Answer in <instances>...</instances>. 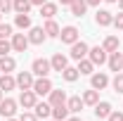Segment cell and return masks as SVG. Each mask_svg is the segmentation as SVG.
<instances>
[{
    "label": "cell",
    "mask_w": 123,
    "mask_h": 121,
    "mask_svg": "<svg viewBox=\"0 0 123 121\" xmlns=\"http://www.w3.org/2000/svg\"><path fill=\"white\" fill-rule=\"evenodd\" d=\"M111 112H114V109H111L109 102H97V105H95V116H97V119H107Z\"/></svg>",
    "instance_id": "24"
},
{
    "label": "cell",
    "mask_w": 123,
    "mask_h": 121,
    "mask_svg": "<svg viewBox=\"0 0 123 121\" xmlns=\"http://www.w3.org/2000/svg\"><path fill=\"white\" fill-rule=\"evenodd\" d=\"M57 14V5L55 2H45V5H40V17H45V19H55Z\"/></svg>",
    "instance_id": "27"
},
{
    "label": "cell",
    "mask_w": 123,
    "mask_h": 121,
    "mask_svg": "<svg viewBox=\"0 0 123 121\" xmlns=\"http://www.w3.org/2000/svg\"><path fill=\"white\" fill-rule=\"evenodd\" d=\"M43 31H45V36L47 38H59V24L55 21V19H47L45 21V26H43Z\"/></svg>",
    "instance_id": "17"
},
{
    "label": "cell",
    "mask_w": 123,
    "mask_h": 121,
    "mask_svg": "<svg viewBox=\"0 0 123 121\" xmlns=\"http://www.w3.org/2000/svg\"><path fill=\"white\" fill-rule=\"evenodd\" d=\"M47 0H31V5H38V7H40V5H45Z\"/></svg>",
    "instance_id": "38"
},
{
    "label": "cell",
    "mask_w": 123,
    "mask_h": 121,
    "mask_svg": "<svg viewBox=\"0 0 123 121\" xmlns=\"http://www.w3.org/2000/svg\"><path fill=\"white\" fill-rule=\"evenodd\" d=\"M14 26H17V29H21V31H24V29H31V17L29 14H17L14 17Z\"/></svg>",
    "instance_id": "29"
},
{
    "label": "cell",
    "mask_w": 123,
    "mask_h": 121,
    "mask_svg": "<svg viewBox=\"0 0 123 121\" xmlns=\"http://www.w3.org/2000/svg\"><path fill=\"white\" fill-rule=\"evenodd\" d=\"M59 38H62V43L74 45V43L78 40V29H76V26H64V29L59 31Z\"/></svg>",
    "instance_id": "10"
},
{
    "label": "cell",
    "mask_w": 123,
    "mask_h": 121,
    "mask_svg": "<svg viewBox=\"0 0 123 121\" xmlns=\"http://www.w3.org/2000/svg\"><path fill=\"white\" fill-rule=\"evenodd\" d=\"M36 102H38V95L33 93V88H31V90H21V95H19V105L24 107V109H33Z\"/></svg>",
    "instance_id": "9"
},
{
    "label": "cell",
    "mask_w": 123,
    "mask_h": 121,
    "mask_svg": "<svg viewBox=\"0 0 123 121\" xmlns=\"http://www.w3.org/2000/svg\"><path fill=\"white\" fill-rule=\"evenodd\" d=\"M78 74H85V76H92L95 74V64H92L88 57H83V60H78Z\"/></svg>",
    "instance_id": "20"
},
{
    "label": "cell",
    "mask_w": 123,
    "mask_h": 121,
    "mask_svg": "<svg viewBox=\"0 0 123 121\" xmlns=\"http://www.w3.org/2000/svg\"><path fill=\"white\" fill-rule=\"evenodd\" d=\"M66 121H83V119H80V116H69Z\"/></svg>",
    "instance_id": "40"
},
{
    "label": "cell",
    "mask_w": 123,
    "mask_h": 121,
    "mask_svg": "<svg viewBox=\"0 0 123 121\" xmlns=\"http://www.w3.org/2000/svg\"><path fill=\"white\" fill-rule=\"evenodd\" d=\"M95 21H97V26H111V24H114V14H111L109 10H97Z\"/></svg>",
    "instance_id": "14"
},
{
    "label": "cell",
    "mask_w": 123,
    "mask_h": 121,
    "mask_svg": "<svg viewBox=\"0 0 123 121\" xmlns=\"http://www.w3.org/2000/svg\"><path fill=\"white\" fill-rule=\"evenodd\" d=\"M33 71H19L17 74V88L19 90H31L33 88Z\"/></svg>",
    "instance_id": "5"
},
{
    "label": "cell",
    "mask_w": 123,
    "mask_h": 121,
    "mask_svg": "<svg viewBox=\"0 0 123 121\" xmlns=\"http://www.w3.org/2000/svg\"><path fill=\"white\" fill-rule=\"evenodd\" d=\"M104 2H118V0H104Z\"/></svg>",
    "instance_id": "43"
},
{
    "label": "cell",
    "mask_w": 123,
    "mask_h": 121,
    "mask_svg": "<svg viewBox=\"0 0 123 121\" xmlns=\"http://www.w3.org/2000/svg\"><path fill=\"white\" fill-rule=\"evenodd\" d=\"M29 43H33V45H43L47 40V36H45V31H43V26H31L29 29Z\"/></svg>",
    "instance_id": "7"
},
{
    "label": "cell",
    "mask_w": 123,
    "mask_h": 121,
    "mask_svg": "<svg viewBox=\"0 0 123 121\" xmlns=\"http://www.w3.org/2000/svg\"><path fill=\"white\" fill-rule=\"evenodd\" d=\"M0 12H2V14L12 12V0H0Z\"/></svg>",
    "instance_id": "34"
},
{
    "label": "cell",
    "mask_w": 123,
    "mask_h": 121,
    "mask_svg": "<svg viewBox=\"0 0 123 121\" xmlns=\"http://www.w3.org/2000/svg\"><path fill=\"white\" fill-rule=\"evenodd\" d=\"M31 7H33L31 0H12V10H14L17 14H29Z\"/></svg>",
    "instance_id": "23"
},
{
    "label": "cell",
    "mask_w": 123,
    "mask_h": 121,
    "mask_svg": "<svg viewBox=\"0 0 123 121\" xmlns=\"http://www.w3.org/2000/svg\"><path fill=\"white\" fill-rule=\"evenodd\" d=\"M14 88H17V78H14V76H10V74H2V76H0V90H2V93L14 90Z\"/></svg>",
    "instance_id": "19"
},
{
    "label": "cell",
    "mask_w": 123,
    "mask_h": 121,
    "mask_svg": "<svg viewBox=\"0 0 123 121\" xmlns=\"http://www.w3.org/2000/svg\"><path fill=\"white\" fill-rule=\"evenodd\" d=\"M0 102H2V90H0Z\"/></svg>",
    "instance_id": "45"
},
{
    "label": "cell",
    "mask_w": 123,
    "mask_h": 121,
    "mask_svg": "<svg viewBox=\"0 0 123 121\" xmlns=\"http://www.w3.org/2000/svg\"><path fill=\"white\" fill-rule=\"evenodd\" d=\"M19 121H38V116H36L33 112H24V114L19 116Z\"/></svg>",
    "instance_id": "35"
},
{
    "label": "cell",
    "mask_w": 123,
    "mask_h": 121,
    "mask_svg": "<svg viewBox=\"0 0 123 121\" xmlns=\"http://www.w3.org/2000/svg\"><path fill=\"white\" fill-rule=\"evenodd\" d=\"M107 64H109V69H111V71H116V74L123 71V52H118V50H116V52H109Z\"/></svg>",
    "instance_id": "11"
},
{
    "label": "cell",
    "mask_w": 123,
    "mask_h": 121,
    "mask_svg": "<svg viewBox=\"0 0 123 121\" xmlns=\"http://www.w3.org/2000/svg\"><path fill=\"white\" fill-rule=\"evenodd\" d=\"M78 76H80V74H78V69H76V67H66V69L62 71V78H64V81H69V83H74Z\"/></svg>",
    "instance_id": "30"
},
{
    "label": "cell",
    "mask_w": 123,
    "mask_h": 121,
    "mask_svg": "<svg viewBox=\"0 0 123 121\" xmlns=\"http://www.w3.org/2000/svg\"><path fill=\"white\" fill-rule=\"evenodd\" d=\"M12 31H14L12 24H2L0 21V38H12Z\"/></svg>",
    "instance_id": "32"
},
{
    "label": "cell",
    "mask_w": 123,
    "mask_h": 121,
    "mask_svg": "<svg viewBox=\"0 0 123 121\" xmlns=\"http://www.w3.org/2000/svg\"><path fill=\"white\" fill-rule=\"evenodd\" d=\"M66 100H69V97H66V93H64V90H55V88H52L47 102H50L52 107H57V105H66Z\"/></svg>",
    "instance_id": "16"
},
{
    "label": "cell",
    "mask_w": 123,
    "mask_h": 121,
    "mask_svg": "<svg viewBox=\"0 0 123 121\" xmlns=\"http://www.w3.org/2000/svg\"><path fill=\"white\" fill-rule=\"evenodd\" d=\"M114 26H116V29H123V10L114 17Z\"/></svg>",
    "instance_id": "36"
},
{
    "label": "cell",
    "mask_w": 123,
    "mask_h": 121,
    "mask_svg": "<svg viewBox=\"0 0 123 121\" xmlns=\"http://www.w3.org/2000/svg\"><path fill=\"white\" fill-rule=\"evenodd\" d=\"M62 5H71V2H74V0H59Z\"/></svg>",
    "instance_id": "41"
},
{
    "label": "cell",
    "mask_w": 123,
    "mask_h": 121,
    "mask_svg": "<svg viewBox=\"0 0 123 121\" xmlns=\"http://www.w3.org/2000/svg\"><path fill=\"white\" fill-rule=\"evenodd\" d=\"M50 90H52V81L47 76H40V78L33 81V93L36 95H50Z\"/></svg>",
    "instance_id": "6"
},
{
    "label": "cell",
    "mask_w": 123,
    "mask_h": 121,
    "mask_svg": "<svg viewBox=\"0 0 123 121\" xmlns=\"http://www.w3.org/2000/svg\"><path fill=\"white\" fill-rule=\"evenodd\" d=\"M111 88L116 93H123V71H118V74L114 76V81H111Z\"/></svg>",
    "instance_id": "31"
},
{
    "label": "cell",
    "mask_w": 123,
    "mask_h": 121,
    "mask_svg": "<svg viewBox=\"0 0 123 121\" xmlns=\"http://www.w3.org/2000/svg\"><path fill=\"white\" fill-rule=\"evenodd\" d=\"M33 109H36L33 114H36L38 119H47V116H52V105H50V102H36Z\"/></svg>",
    "instance_id": "15"
},
{
    "label": "cell",
    "mask_w": 123,
    "mask_h": 121,
    "mask_svg": "<svg viewBox=\"0 0 123 121\" xmlns=\"http://www.w3.org/2000/svg\"><path fill=\"white\" fill-rule=\"evenodd\" d=\"M118 7H121V10H123V0H118Z\"/></svg>",
    "instance_id": "42"
},
{
    "label": "cell",
    "mask_w": 123,
    "mask_h": 121,
    "mask_svg": "<svg viewBox=\"0 0 123 121\" xmlns=\"http://www.w3.org/2000/svg\"><path fill=\"white\" fill-rule=\"evenodd\" d=\"M107 121H123V112H111L107 116Z\"/></svg>",
    "instance_id": "37"
},
{
    "label": "cell",
    "mask_w": 123,
    "mask_h": 121,
    "mask_svg": "<svg viewBox=\"0 0 123 121\" xmlns=\"http://www.w3.org/2000/svg\"><path fill=\"white\" fill-rule=\"evenodd\" d=\"M90 86L95 88V90H104V88L109 86V76L102 74V71H99V74H92L90 76Z\"/></svg>",
    "instance_id": "13"
},
{
    "label": "cell",
    "mask_w": 123,
    "mask_h": 121,
    "mask_svg": "<svg viewBox=\"0 0 123 121\" xmlns=\"http://www.w3.org/2000/svg\"><path fill=\"white\" fill-rule=\"evenodd\" d=\"M69 7H71V14L74 17H83L85 10H88V2H85V0H74Z\"/></svg>",
    "instance_id": "25"
},
{
    "label": "cell",
    "mask_w": 123,
    "mask_h": 121,
    "mask_svg": "<svg viewBox=\"0 0 123 121\" xmlns=\"http://www.w3.org/2000/svg\"><path fill=\"white\" fill-rule=\"evenodd\" d=\"M52 121H55V119H52Z\"/></svg>",
    "instance_id": "47"
},
{
    "label": "cell",
    "mask_w": 123,
    "mask_h": 121,
    "mask_svg": "<svg viewBox=\"0 0 123 121\" xmlns=\"http://www.w3.org/2000/svg\"><path fill=\"white\" fill-rule=\"evenodd\" d=\"M0 19H2V12H0Z\"/></svg>",
    "instance_id": "46"
},
{
    "label": "cell",
    "mask_w": 123,
    "mask_h": 121,
    "mask_svg": "<svg viewBox=\"0 0 123 121\" xmlns=\"http://www.w3.org/2000/svg\"><path fill=\"white\" fill-rule=\"evenodd\" d=\"M69 114H71V112H69V107H66V105L52 107V119H55V121H66V119H69Z\"/></svg>",
    "instance_id": "21"
},
{
    "label": "cell",
    "mask_w": 123,
    "mask_h": 121,
    "mask_svg": "<svg viewBox=\"0 0 123 121\" xmlns=\"http://www.w3.org/2000/svg\"><path fill=\"white\" fill-rule=\"evenodd\" d=\"M7 121H19V119H14V116H12V119H7Z\"/></svg>",
    "instance_id": "44"
},
{
    "label": "cell",
    "mask_w": 123,
    "mask_h": 121,
    "mask_svg": "<svg viewBox=\"0 0 123 121\" xmlns=\"http://www.w3.org/2000/svg\"><path fill=\"white\" fill-rule=\"evenodd\" d=\"M88 52H90V47H88V43H83V40H76L74 45H71V60H83V57H88Z\"/></svg>",
    "instance_id": "8"
},
{
    "label": "cell",
    "mask_w": 123,
    "mask_h": 121,
    "mask_svg": "<svg viewBox=\"0 0 123 121\" xmlns=\"http://www.w3.org/2000/svg\"><path fill=\"white\" fill-rule=\"evenodd\" d=\"M17 100H12V97H2V102H0V116H5V119H12L17 114Z\"/></svg>",
    "instance_id": "2"
},
{
    "label": "cell",
    "mask_w": 123,
    "mask_h": 121,
    "mask_svg": "<svg viewBox=\"0 0 123 121\" xmlns=\"http://www.w3.org/2000/svg\"><path fill=\"white\" fill-rule=\"evenodd\" d=\"M83 102H85V105H90V107H95L97 102H99V90H95V88L85 90V93H83Z\"/></svg>",
    "instance_id": "26"
},
{
    "label": "cell",
    "mask_w": 123,
    "mask_h": 121,
    "mask_svg": "<svg viewBox=\"0 0 123 121\" xmlns=\"http://www.w3.org/2000/svg\"><path fill=\"white\" fill-rule=\"evenodd\" d=\"M102 47H104L107 52H116V50H118V38H116V36H107L104 43H102Z\"/></svg>",
    "instance_id": "28"
},
{
    "label": "cell",
    "mask_w": 123,
    "mask_h": 121,
    "mask_svg": "<svg viewBox=\"0 0 123 121\" xmlns=\"http://www.w3.org/2000/svg\"><path fill=\"white\" fill-rule=\"evenodd\" d=\"M14 67H17L14 57H10V55H2V57H0V71L12 74V71H14Z\"/></svg>",
    "instance_id": "22"
},
{
    "label": "cell",
    "mask_w": 123,
    "mask_h": 121,
    "mask_svg": "<svg viewBox=\"0 0 123 121\" xmlns=\"http://www.w3.org/2000/svg\"><path fill=\"white\" fill-rule=\"evenodd\" d=\"M50 64H52V71H59V74H62V71L69 67V57L62 55V52H55L52 60H50Z\"/></svg>",
    "instance_id": "12"
},
{
    "label": "cell",
    "mask_w": 123,
    "mask_h": 121,
    "mask_svg": "<svg viewBox=\"0 0 123 121\" xmlns=\"http://www.w3.org/2000/svg\"><path fill=\"white\" fill-rule=\"evenodd\" d=\"M10 52H12V43L7 38H0V57L2 55H10Z\"/></svg>",
    "instance_id": "33"
},
{
    "label": "cell",
    "mask_w": 123,
    "mask_h": 121,
    "mask_svg": "<svg viewBox=\"0 0 123 121\" xmlns=\"http://www.w3.org/2000/svg\"><path fill=\"white\" fill-rule=\"evenodd\" d=\"M10 43H12V50H14V52H26V47L31 45L26 33H12Z\"/></svg>",
    "instance_id": "3"
},
{
    "label": "cell",
    "mask_w": 123,
    "mask_h": 121,
    "mask_svg": "<svg viewBox=\"0 0 123 121\" xmlns=\"http://www.w3.org/2000/svg\"><path fill=\"white\" fill-rule=\"evenodd\" d=\"M85 2H88V7H90V5H92V7H95V5H99V0H85Z\"/></svg>",
    "instance_id": "39"
},
{
    "label": "cell",
    "mask_w": 123,
    "mask_h": 121,
    "mask_svg": "<svg viewBox=\"0 0 123 121\" xmlns=\"http://www.w3.org/2000/svg\"><path fill=\"white\" fill-rule=\"evenodd\" d=\"M66 107H69V112H71V114H78V112L85 107V102H83V97H80V95H74V97H69V100H66Z\"/></svg>",
    "instance_id": "18"
},
{
    "label": "cell",
    "mask_w": 123,
    "mask_h": 121,
    "mask_svg": "<svg viewBox=\"0 0 123 121\" xmlns=\"http://www.w3.org/2000/svg\"><path fill=\"white\" fill-rule=\"evenodd\" d=\"M31 71L38 76H50V71H52V64H50V60H43V57H38V60H33V64H31Z\"/></svg>",
    "instance_id": "1"
},
{
    "label": "cell",
    "mask_w": 123,
    "mask_h": 121,
    "mask_svg": "<svg viewBox=\"0 0 123 121\" xmlns=\"http://www.w3.org/2000/svg\"><path fill=\"white\" fill-rule=\"evenodd\" d=\"M107 57H109V52H107V50H104L102 45H97V47H90V52H88V60H90L92 64H95V67H97V64L102 67V64L107 62Z\"/></svg>",
    "instance_id": "4"
}]
</instances>
